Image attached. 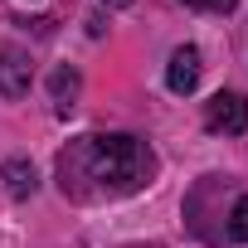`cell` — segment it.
Masks as SVG:
<instances>
[{
  "label": "cell",
  "instance_id": "7",
  "mask_svg": "<svg viewBox=\"0 0 248 248\" xmlns=\"http://www.w3.org/2000/svg\"><path fill=\"white\" fill-rule=\"evenodd\" d=\"M224 229H229V238H233V243H248V195H238V200H233V209H229V224H224Z\"/></svg>",
  "mask_w": 248,
  "mask_h": 248
},
{
  "label": "cell",
  "instance_id": "5",
  "mask_svg": "<svg viewBox=\"0 0 248 248\" xmlns=\"http://www.w3.org/2000/svg\"><path fill=\"white\" fill-rule=\"evenodd\" d=\"M0 180H5L10 200H30V195L39 190V175H34V166H30V161H20V156L0 166Z\"/></svg>",
  "mask_w": 248,
  "mask_h": 248
},
{
  "label": "cell",
  "instance_id": "4",
  "mask_svg": "<svg viewBox=\"0 0 248 248\" xmlns=\"http://www.w3.org/2000/svg\"><path fill=\"white\" fill-rule=\"evenodd\" d=\"M34 83V63L20 49H0V97H25Z\"/></svg>",
  "mask_w": 248,
  "mask_h": 248
},
{
  "label": "cell",
  "instance_id": "9",
  "mask_svg": "<svg viewBox=\"0 0 248 248\" xmlns=\"http://www.w3.org/2000/svg\"><path fill=\"white\" fill-rule=\"evenodd\" d=\"M102 5H107V10H127L132 0H102Z\"/></svg>",
  "mask_w": 248,
  "mask_h": 248
},
{
  "label": "cell",
  "instance_id": "1",
  "mask_svg": "<svg viewBox=\"0 0 248 248\" xmlns=\"http://www.w3.org/2000/svg\"><path fill=\"white\" fill-rule=\"evenodd\" d=\"M156 170V156L132 132L78 137L59 151V190L68 200H117L137 195Z\"/></svg>",
  "mask_w": 248,
  "mask_h": 248
},
{
  "label": "cell",
  "instance_id": "2",
  "mask_svg": "<svg viewBox=\"0 0 248 248\" xmlns=\"http://www.w3.org/2000/svg\"><path fill=\"white\" fill-rule=\"evenodd\" d=\"M204 127L209 132H224V137H238L248 132V102L238 93H214L204 102Z\"/></svg>",
  "mask_w": 248,
  "mask_h": 248
},
{
  "label": "cell",
  "instance_id": "8",
  "mask_svg": "<svg viewBox=\"0 0 248 248\" xmlns=\"http://www.w3.org/2000/svg\"><path fill=\"white\" fill-rule=\"evenodd\" d=\"M190 10H214V15H224V10H233L238 0H185Z\"/></svg>",
  "mask_w": 248,
  "mask_h": 248
},
{
  "label": "cell",
  "instance_id": "3",
  "mask_svg": "<svg viewBox=\"0 0 248 248\" xmlns=\"http://www.w3.org/2000/svg\"><path fill=\"white\" fill-rule=\"evenodd\" d=\"M200 73H204L200 49H195V44H180V49L170 54V63H166V88L180 93V97H190V93L200 88Z\"/></svg>",
  "mask_w": 248,
  "mask_h": 248
},
{
  "label": "cell",
  "instance_id": "6",
  "mask_svg": "<svg viewBox=\"0 0 248 248\" xmlns=\"http://www.w3.org/2000/svg\"><path fill=\"white\" fill-rule=\"evenodd\" d=\"M78 88H83L78 68H54V73H49V93H54V112H59V117H68V112H73Z\"/></svg>",
  "mask_w": 248,
  "mask_h": 248
}]
</instances>
